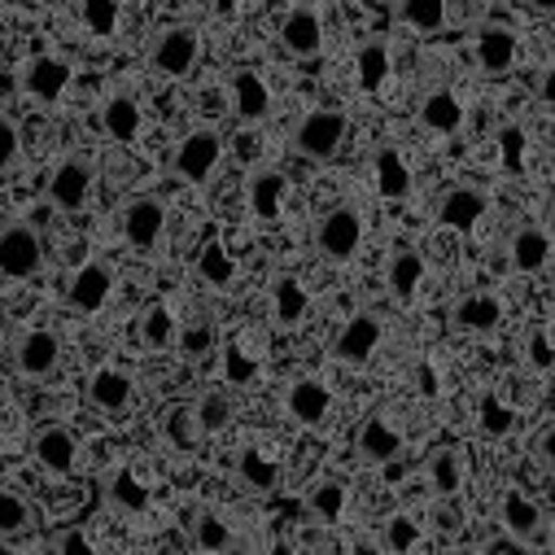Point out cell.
<instances>
[{"mask_svg":"<svg viewBox=\"0 0 555 555\" xmlns=\"http://www.w3.org/2000/svg\"><path fill=\"white\" fill-rule=\"evenodd\" d=\"M57 367H62V337L53 328H27V333H18V341H14V372L23 380H31V385L53 380Z\"/></svg>","mask_w":555,"mask_h":555,"instance_id":"9c48e42d","label":"cell"},{"mask_svg":"<svg viewBox=\"0 0 555 555\" xmlns=\"http://www.w3.org/2000/svg\"><path fill=\"white\" fill-rule=\"evenodd\" d=\"M285 411L302 429H324L333 421V389L320 376H298L285 389Z\"/></svg>","mask_w":555,"mask_h":555,"instance_id":"4fadbf2b","label":"cell"},{"mask_svg":"<svg viewBox=\"0 0 555 555\" xmlns=\"http://www.w3.org/2000/svg\"><path fill=\"white\" fill-rule=\"evenodd\" d=\"M415 385H421L429 398L438 393V376H434V367H429V363H421V372H415Z\"/></svg>","mask_w":555,"mask_h":555,"instance_id":"816d5d0a","label":"cell"},{"mask_svg":"<svg viewBox=\"0 0 555 555\" xmlns=\"http://www.w3.org/2000/svg\"><path fill=\"white\" fill-rule=\"evenodd\" d=\"M415 118H421V127H429V131H438V135H451V131L464 127V105H460V96L442 83V88H429V92L421 96V105H415Z\"/></svg>","mask_w":555,"mask_h":555,"instance_id":"f546056e","label":"cell"},{"mask_svg":"<svg viewBox=\"0 0 555 555\" xmlns=\"http://www.w3.org/2000/svg\"><path fill=\"white\" fill-rule=\"evenodd\" d=\"M525 363H529L538 376H551L555 350H551V328H546V324H533V328L525 333Z\"/></svg>","mask_w":555,"mask_h":555,"instance_id":"f6af8a7d","label":"cell"},{"mask_svg":"<svg viewBox=\"0 0 555 555\" xmlns=\"http://www.w3.org/2000/svg\"><path fill=\"white\" fill-rule=\"evenodd\" d=\"M385 285L398 302H411L415 289L425 285V254H415V249H393L389 254V267H385Z\"/></svg>","mask_w":555,"mask_h":555,"instance_id":"4dcf8cb0","label":"cell"},{"mask_svg":"<svg viewBox=\"0 0 555 555\" xmlns=\"http://www.w3.org/2000/svg\"><path fill=\"white\" fill-rule=\"evenodd\" d=\"M44 267V236L14 219V223H0V281H31Z\"/></svg>","mask_w":555,"mask_h":555,"instance_id":"5b68a950","label":"cell"},{"mask_svg":"<svg viewBox=\"0 0 555 555\" xmlns=\"http://www.w3.org/2000/svg\"><path fill=\"white\" fill-rule=\"evenodd\" d=\"M40 525L31 499L14 486H0V542H14V538H27L31 529Z\"/></svg>","mask_w":555,"mask_h":555,"instance_id":"836d02e7","label":"cell"},{"mask_svg":"<svg viewBox=\"0 0 555 555\" xmlns=\"http://www.w3.org/2000/svg\"><path fill=\"white\" fill-rule=\"evenodd\" d=\"M83 398H88L92 411H101V415H109V421H118V415H127L131 402H135V376H131L127 367H118V363H101V367L88 376Z\"/></svg>","mask_w":555,"mask_h":555,"instance_id":"8fae6325","label":"cell"},{"mask_svg":"<svg viewBox=\"0 0 555 555\" xmlns=\"http://www.w3.org/2000/svg\"><path fill=\"white\" fill-rule=\"evenodd\" d=\"M215 14L219 18H232L236 14V0H215Z\"/></svg>","mask_w":555,"mask_h":555,"instance_id":"11a10c76","label":"cell"},{"mask_svg":"<svg viewBox=\"0 0 555 555\" xmlns=\"http://www.w3.org/2000/svg\"><path fill=\"white\" fill-rule=\"evenodd\" d=\"M202 62V31L193 23H171L150 44V66L167 79H189Z\"/></svg>","mask_w":555,"mask_h":555,"instance_id":"7a4b0ae2","label":"cell"},{"mask_svg":"<svg viewBox=\"0 0 555 555\" xmlns=\"http://www.w3.org/2000/svg\"><path fill=\"white\" fill-rule=\"evenodd\" d=\"M193 275H197V281H202L206 289L228 294V289L236 285L241 267H236V258L228 254V245H223L219 236H210V241H202V249L193 254Z\"/></svg>","mask_w":555,"mask_h":555,"instance_id":"cb8c5ba5","label":"cell"},{"mask_svg":"<svg viewBox=\"0 0 555 555\" xmlns=\"http://www.w3.org/2000/svg\"><path fill=\"white\" fill-rule=\"evenodd\" d=\"M193 415H197L202 438H215V434H223V429L232 425L236 402H232V393H228V389H202V393L193 398Z\"/></svg>","mask_w":555,"mask_h":555,"instance_id":"74e56055","label":"cell"},{"mask_svg":"<svg viewBox=\"0 0 555 555\" xmlns=\"http://www.w3.org/2000/svg\"><path fill=\"white\" fill-rule=\"evenodd\" d=\"M393 18L415 36H442L451 23L447 0H393Z\"/></svg>","mask_w":555,"mask_h":555,"instance_id":"1f68e13d","label":"cell"},{"mask_svg":"<svg viewBox=\"0 0 555 555\" xmlns=\"http://www.w3.org/2000/svg\"><path fill=\"white\" fill-rule=\"evenodd\" d=\"M236 158H241V163L258 158V135H254V131H241V135H236Z\"/></svg>","mask_w":555,"mask_h":555,"instance_id":"f907efd6","label":"cell"},{"mask_svg":"<svg viewBox=\"0 0 555 555\" xmlns=\"http://www.w3.org/2000/svg\"><path fill=\"white\" fill-rule=\"evenodd\" d=\"M176 341H180V354L197 363V359L215 354V346H219V328H215L210 320H193V324H184V328L176 333Z\"/></svg>","mask_w":555,"mask_h":555,"instance_id":"7bdbcfd3","label":"cell"},{"mask_svg":"<svg viewBox=\"0 0 555 555\" xmlns=\"http://www.w3.org/2000/svg\"><path fill=\"white\" fill-rule=\"evenodd\" d=\"M92 184H96V167H92V158H88V154H66V158L53 163L49 184H44V197H49L53 210H62V215H79V210L88 206V197H92Z\"/></svg>","mask_w":555,"mask_h":555,"instance_id":"3957f363","label":"cell"},{"mask_svg":"<svg viewBox=\"0 0 555 555\" xmlns=\"http://www.w3.org/2000/svg\"><path fill=\"white\" fill-rule=\"evenodd\" d=\"M551 79H555V75H551V70H542V79H538V96H542V101H546V105H551V101H555V83H551Z\"/></svg>","mask_w":555,"mask_h":555,"instance_id":"f5cc1de1","label":"cell"},{"mask_svg":"<svg viewBox=\"0 0 555 555\" xmlns=\"http://www.w3.org/2000/svg\"><path fill=\"white\" fill-rule=\"evenodd\" d=\"M499 150H503V171L520 176L525 171V131H520V122L499 127Z\"/></svg>","mask_w":555,"mask_h":555,"instance_id":"bcb514c9","label":"cell"},{"mask_svg":"<svg viewBox=\"0 0 555 555\" xmlns=\"http://www.w3.org/2000/svg\"><path fill=\"white\" fill-rule=\"evenodd\" d=\"M285 197H289V176L285 171H275V167H254L249 171L245 202H249V215L258 223H275V219H281Z\"/></svg>","mask_w":555,"mask_h":555,"instance_id":"d6986e66","label":"cell"},{"mask_svg":"<svg viewBox=\"0 0 555 555\" xmlns=\"http://www.w3.org/2000/svg\"><path fill=\"white\" fill-rule=\"evenodd\" d=\"M158 434L176 455H193L202 447V429H197V415L193 402H167L158 415Z\"/></svg>","mask_w":555,"mask_h":555,"instance_id":"f1b7e54d","label":"cell"},{"mask_svg":"<svg viewBox=\"0 0 555 555\" xmlns=\"http://www.w3.org/2000/svg\"><path fill=\"white\" fill-rule=\"evenodd\" d=\"M389 66H393V57H389V40L372 36V40H363V44L354 49V79H359V88H363L367 96L385 88Z\"/></svg>","mask_w":555,"mask_h":555,"instance_id":"d6a6232c","label":"cell"},{"mask_svg":"<svg viewBox=\"0 0 555 555\" xmlns=\"http://www.w3.org/2000/svg\"><path fill=\"white\" fill-rule=\"evenodd\" d=\"M79 23L96 40H114L122 23V0H79Z\"/></svg>","mask_w":555,"mask_h":555,"instance_id":"b9f144b4","label":"cell"},{"mask_svg":"<svg viewBox=\"0 0 555 555\" xmlns=\"http://www.w3.org/2000/svg\"><path fill=\"white\" fill-rule=\"evenodd\" d=\"M346 503H350V490H346L341 477H320V481L307 490V512H311L320 525H341Z\"/></svg>","mask_w":555,"mask_h":555,"instance_id":"d590c367","label":"cell"},{"mask_svg":"<svg viewBox=\"0 0 555 555\" xmlns=\"http://www.w3.org/2000/svg\"><path fill=\"white\" fill-rule=\"evenodd\" d=\"M189 542L197 546V551H232L236 546V533H232V525L215 512V507H197L193 512V520H189Z\"/></svg>","mask_w":555,"mask_h":555,"instance_id":"8d00e7d4","label":"cell"},{"mask_svg":"<svg viewBox=\"0 0 555 555\" xmlns=\"http://www.w3.org/2000/svg\"><path fill=\"white\" fill-rule=\"evenodd\" d=\"M5 411H10V398H5V393H0V421H5Z\"/></svg>","mask_w":555,"mask_h":555,"instance_id":"9f6ffc18","label":"cell"},{"mask_svg":"<svg viewBox=\"0 0 555 555\" xmlns=\"http://www.w3.org/2000/svg\"><path fill=\"white\" fill-rule=\"evenodd\" d=\"M525 10H533V14H551L555 10V0H520Z\"/></svg>","mask_w":555,"mask_h":555,"instance_id":"db71d44e","label":"cell"},{"mask_svg":"<svg viewBox=\"0 0 555 555\" xmlns=\"http://www.w3.org/2000/svg\"><path fill=\"white\" fill-rule=\"evenodd\" d=\"M31 460H36L44 473L66 477V473H75V464H79V442H75V434H70L66 425H40L36 438H31Z\"/></svg>","mask_w":555,"mask_h":555,"instance_id":"ffe728a7","label":"cell"},{"mask_svg":"<svg viewBox=\"0 0 555 555\" xmlns=\"http://www.w3.org/2000/svg\"><path fill=\"white\" fill-rule=\"evenodd\" d=\"M49 546H53V551H62V555H92V551H96V546H92V538H88V533H79V529L57 533Z\"/></svg>","mask_w":555,"mask_h":555,"instance_id":"681fc988","label":"cell"},{"mask_svg":"<svg viewBox=\"0 0 555 555\" xmlns=\"http://www.w3.org/2000/svg\"><path fill=\"white\" fill-rule=\"evenodd\" d=\"M114 294V267L105 258H88L70 271L66 281V307L79 315H96Z\"/></svg>","mask_w":555,"mask_h":555,"instance_id":"7c38bea8","label":"cell"},{"mask_svg":"<svg viewBox=\"0 0 555 555\" xmlns=\"http://www.w3.org/2000/svg\"><path fill=\"white\" fill-rule=\"evenodd\" d=\"M425 468H429V486H434L438 499L460 494V486H464V455H460V447H434Z\"/></svg>","mask_w":555,"mask_h":555,"instance_id":"ab89813d","label":"cell"},{"mask_svg":"<svg viewBox=\"0 0 555 555\" xmlns=\"http://www.w3.org/2000/svg\"><path fill=\"white\" fill-rule=\"evenodd\" d=\"M223 163V131L219 127H193L171 154V176L184 184H206Z\"/></svg>","mask_w":555,"mask_h":555,"instance_id":"277c9868","label":"cell"},{"mask_svg":"<svg viewBox=\"0 0 555 555\" xmlns=\"http://www.w3.org/2000/svg\"><path fill=\"white\" fill-rule=\"evenodd\" d=\"M118 232L135 254H154L167 236V202L158 193H141L118 210Z\"/></svg>","mask_w":555,"mask_h":555,"instance_id":"8992f818","label":"cell"},{"mask_svg":"<svg viewBox=\"0 0 555 555\" xmlns=\"http://www.w3.org/2000/svg\"><path fill=\"white\" fill-rule=\"evenodd\" d=\"M499 520H503V529L516 538V542H533L538 533H542V507H538V499H529L520 486H507L503 490V499H499Z\"/></svg>","mask_w":555,"mask_h":555,"instance_id":"d4e9b609","label":"cell"},{"mask_svg":"<svg viewBox=\"0 0 555 555\" xmlns=\"http://www.w3.org/2000/svg\"><path fill=\"white\" fill-rule=\"evenodd\" d=\"M101 127H105L109 141H118V145H135V141H141V127H145L141 101H135L131 92H122V88L109 92L105 105H101Z\"/></svg>","mask_w":555,"mask_h":555,"instance_id":"7402d4cb","label":"cell"},{"mask_svg":"<svg viewBox=\"0 0 555 555\" xmlns=\"http://www.w3.org/2000/svg\"><path fill=\"white\" fill-rule=\"evenodd\" d=\"M346 135H350V118L341 109H307L294 127V154L307 163H333L346 150Z\"/></svg>","mask_w":555,"mask_h":555,"instance_id":"6da1fadb","label":"cell"},{"mask_svg":"<svg viewBox=\"0 0 555 555\" xmlns=\"http://www.w3.org/2000/svg\"><path fill=\"white\" fill-rule=\"evenodd\" d=\"M176 333H180V324H176V315H171L167 302H150L141 311V320H135V337H141L145 350H171L176 346Z\"/></svg>","mask_w":555,"mask_h":555,"instance_id":"f35d334b","label":"cell"},{"mask_svg":"<svg viewBox=\"0 0 555 555\" xmlns=\"http://www.w3.org/2000/svg\"><path fill=\"white\" fill-rule=\"evenodd\" d=\"M507 262L520 275H542L551 267V232L542 223H520L507 241Z\"/></svg>","mask_w":555,"mask_h":555,"instance_id":"44dd1931","label":"cell"},{"mask_svg":"<svg viewBox=\"0 0 555 555\" xmlns=\"http://www.w3.org/2000/svg\"><path fill=\"white\" fill-rule=\"evenodd\" d=\"M105 499L118 507V512H145L150 507V486L135 477V468L131 464H118L109 477H105Z\"/></svg>","mask_w":555,"mask_h":555,"instance_id":"e575fe53","label":"cell"},{"mask_svg":"<svg viewBox=\"0 0 555 555\" xmlns=\"http://www.w3.org/2000/svg\"><path fill=\"white\" fill-rule=\"evenodd\" d=\"M228 101H232V114H236L245 127L267 122V118H271V105H275L267 79H262L254 66H236V70L228 75Z\"/></svg>","mask_w":555,"mask_h":555,"instance_id":"5bb4252c","label":"cell"},{"mask_svg":"<svg viewBox=\"0 0 555 555\" xmlns=\"http://www.w3.org/2000/svg\"><path fill=\"white\" fill-rule=\"evenodd\" d=\"M23 163V127L14 114H0V180L14 176Z\"/></svg>","mask_w":555,"mask_h":555,"instance_id":"ee69618b","label":"cell"},{"mask_svg":"<svg viewBox=\"0 0 555 555\" xmlns=\"http://www.w3.org/2000/svg\"><path fill=\"white\" fill-rule=\"evenodd\" d=\"M486 210H490V193H486V189H477V184H455V189H447V193L438 197L434 219H438V228L473 232V228L486 219Z\"/></svg>","mask_w":555,"mask_h":555,"instance_id":"e0dca14e","label":"cell"},{"mask_svg":"<svg viewBox=\"0 0 555 555\" xmlns=\"http://www.w3.org/2000/svg\"><path fill=\"white\" fill-rule=\"evenodd\" d=\"M516 429V406H507L494 389L477 398V434L481 438H507Z\"/></svg>","mask_w":555,"mask_h":555,"instance_id":"60d3db41","label":"cell"},{"mask_svg":"<svg viewBox=\"0 0 555 555\" xmlns=\"http://www.w3.org/2000/svg\"><path fill=\"white\" fill-rule=\"evenodd\" d=\"M380 341H385V320L376 311H354L333 337V359L346 367H367Z\"/></svg>","mask_w":555,"mask_h":555,"instance_id":"ba28073f","label":"cell"},{"mask_svg":"<svg viewBox=\"0 0 555 555\" xmlns=\"http://www.w3.org/2000/svg\"><path fill=\"white\" fill-rule=\"evenodd\" d=\"M359 245H363V215L354 206H333L315 223V254H324L328 262H350Z\"/></svg>","mask_w":555,"mask_h":555,"instance_id":"30bf717a","label":"cell"},{"mask_svg":"<svg viewBox=\"0 0 555 555\" xmlns=\"http://www.w3.org/2000/svg\"><path fill=\"white\" fill-rule=\"evenodd\" d=\"M254 376H258V363L241 350V341H228L223 346V380L228 385H249Z\"/></svg>","mask_w":555,"mask_h":555,"instance_id":"7dc6e473","label":"cell"},{"mask_svg":"<svg viewBox=\"0 0 555 555\" xmlns=\"http://www.w3.org/2000/svg\"><path fill=\"white\" fill-rule=\"evenodd\" d=\"M372 184H376V193L385 197V202H406L411 197V167H406V158H402V150H393V145H380L376 154H372Z\"/></svg>","mask_w":555,"mask_h":555,"instance_id":"83f0119b","label":"cell"},{"mask_svg":"<svg viewBox=\"0 0 555 555\" xmlns=\"http://www.w3.org/2000/svg\"><path fill=\"white\" fill-rule=\"evenodd\" d=\"M385 542H389V551H411V546H421V525H415L406 512H398V516L385 520Z\"/></svg>","mask_w":555,"mask_h":555,"instance_id":"c3c4849f","label":"cell"},{"mask_svg":"<svg viewBox=\"0 0 555 555\" xmlns=\"http://www.w3.org/2000/svg\"><path fill=\"white\" fill-rule=\"evenodd\" d=\"M516 53H520V40L507 23H481L473 31V62L481 75H507L516 66Z\"/></svg>","mask_w":555,"mask_h":555,"instance_id":"2e32d148","label":"cell"},{"mask_svg":"<svg viewBox=\"0 0 555 555\" xmlns=\"http://www.w3.org/2000/svg\"><path fill=\"white\" fill-rule=\"evenodd\" d=\"M70 83H75V66L62 53H31L18 66V92L40 105H57Z\"/></svg>","mask_w":555,"mask_h":555,"instance_id":"52a82bcc","label":"cell"},{"mask_svg":"<svg viewBox=\"0 0 555 555\" xmlns=\"http://www.w3.org/2000/svg\"><path fill=\"white\" fill-rule=\"evenodd\" d=\"M275 44H281L289 57H298V62L320 57L324 53V18L311 5L289 10L285 23H281V31H275Z\"/></svg>","mask_w":555,"mask_h":555,"instance_id":"ac0fdd59","label":"cell"},{"mask_svg":"<svg viewBox=\"0 0 555 555\" xmlns=\"http://www.w3.org/2000/svg\"><path fill=\"white\" fill-rule=\"evenodd\" d=\"M451 324H455L460 333L486 337V333H494V328L503 324V302H499L494 294H486V289H473V294L455 298V307H451Z\"/></svg>","mask_w":555,"mask_h":555,"instance_id":"603a6c76","label":"cell"},{"mask_svg":"<svg viewBox=\"0 0 555 555\" xmlns=\"http://www.w3.org/2000/svg\"><path fill=\"white\" fill-rule=\"evenodd\" d=\"M402 447H406V438H402V429L389 421L385 411H372L367 421L359 425V434H354V455H359L363 464H372V468L393 464V460L402 455Z\"/></svg>","mask_w":555,"mask_h":555,"instance_id":"9a60e30c","label":"cell"},{"mask_svg":"<svg viewBox=\"0 0 555 555\" xmlns=\"http://www.w3.org/2000/svg\"><path fill=\"white\" fill-rule=\"evenodd\" d=\"M232 477L249 494H271L275 486H281V464H275L262 447H241L236 460H232Z\"/></svg>","mask_w":555,"mask_h":555,"instance_id":"4316f807","label":"cell"},{"mask_svg":"<svg viewBox=\"0 0 555 555\" xmlns=\"http://www.w3.org/2000/svg\"><path fill=\"white\" fill-rule=\"evenodd\" d=\"M307 315H311V294H307V285L298 281V275L281 271V275L271 281V320H275V328H298Z\"/></svg>","mask_w":555,"mask_h":555,"instance_id":"484cf974","label":"cell"}]
</instances>
